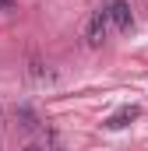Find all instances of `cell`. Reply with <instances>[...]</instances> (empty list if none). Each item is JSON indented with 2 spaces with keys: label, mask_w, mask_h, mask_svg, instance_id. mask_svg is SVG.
I'll return each mask as SVG.
<instances>
[{
  "label": "cell",
  "mask_w": 148,
  "mask_h": 151,
  "mask_svg": "<svg viewBox=\"0 0 148 151\" xmlns=\"http://www.w3.org/2000/svg\"><path fill=\"white\" fill-rule=\"evenodd\" d=\"M106 7H110V21H113L116 32H131L134 28V14H131V4L127 0H110Z\"/></svg>",
  "instance_id": "7a4b0ae2"
},
{
  "label": "cell",
  "mask_w": 148,
  "mask_h": 151,
  "mask_svg": "<svg viewBox=\"0 0 148 151\" xmlns=\"http://www.w3.org/2000/svg\"><path fill=\"white\" fill-rule=\"evenodd\" d=\"M138 116H141L138 106H123V109H116V113L106 119V127H110V130H123V127H127V123H134Z\"/></svg>",
  "instance_id": "277c9868"
},
{
  "label": "cell",
  "mask_w": 148,
  "mask_h": 151,
  "mask_svg": "<svg viewBox=\"0 0 148 151\" xmlns=\"http://www.w3.org/2000/svg\"><path fill=\"white\" fill-rule=\"evenodd\" d=\"M0 134H4V116H0Z\"/></svg>",
  "instance_id": "8992f818"
},
{
  "label": "cell",
  "mask_w": 148,
  "mask_h": 151,
  "mask_svg": "<svg viewBox=\"0 0 148 151\" xmlns=\"http://www.w3.org/2000/svg\"><path fill=\"white\" fill-rule=\"evenodd\" d=\"M14 119H18V127L28 134V137H39L42 134V123H39V116H36V109H28V106H21L18 113H14Z\"/></svg>",
  "instance_id": "3957f363"
},
{
  "label": "cell",
  "mask_w": 148,
  "mask_h": 151,
  "mask_svg": "<svg viewBox=\"0 0 148 151\" xmlns=\"http://www.w3.org/2000/svg\"><path fill=\"white\" fill-rule=\"evenodd\" d=\"M110 7H99V11H92V18H88V25H85V42L92 46V49H99L106 39H110Z\"/></svg>",
  "instance_id": "6da1fadb"
},
{
  "label": "cell",
  "mask_w": 148,
  "mask_h": 151,
  "mask_svg": "<svg viewBox=\"0 0 148 151\" xmlns=\"http://www.w3.org/2000/svg\"><path fill=\"white\" fill-rule=\"evenodd\" d=\"M14 7V0H0V11H11Z\"/></svg>",
  "instance_id": "5b68a950"
}]
</instances>
